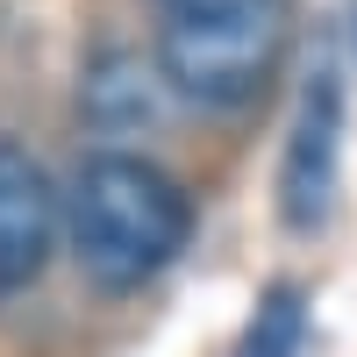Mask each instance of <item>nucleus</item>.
I'll use <instances>...</instances> for the list:
<instances>
[{
  "label": "nucleus",
  "mask_w": 357,
  "mask_h": 357,
  "mask_svg": "<svg viewBox=\"0 0 357 357\" xmlns=\"http://www.w3.org/2000/svg\"><path fill=\"white\" fill-rule=\"evenodd\" d=\"M151 114H158L151 72H143L136 57H107L93 72V122L100 129H136V122H151Z\"/></svg>",
  "instance_id": "obj_6"
},
{
  "label": "nucleus",
  "mask_w": 357,
  "mask_h": 357,
  "mask_svg": "<svg viewBox=\"0 0 357 357\" xmlns=\"http://www.w3.org/2000/svg\"><path fill=\"white\" fill-rule=\"evenodd\" d=\"M65 236L93 286L136 293L178 264V250L193 236V200L165 165L136 151H100L79 165L65 193Z\"/></svg>",
  "instance_id": "obj_1"
},
{
  "label": "nucleus",
  "mask_w": 357,
  "mask_h": 357,
  "mask_svg": "<svg viewBox=\"0 0 357 357\" xmlns=\"http://www.w3.org/2000/svg\"><path fill=\"white\" fill-rule=\"evenodd\" d=\"M286 57V0H158V72L193 107H250Z\"/></svg>",
  "instance_id": "obj_2"
},
{
  "label": "nucleus",
  "mask_w": 357,
  "mask_h": 357,
  "mask_svg": "<svg viewBox=\"0 0 357 357\" xmlns=\"http://www.w3.org/2000/svg\"><path fill=\"white\" fill-rule=\"evenodd\" d=\"M57 236H65V193L22 143H0V293L36 286L57 257Z\"/></svg>",
  "instance_id": "obj_3"
},
{
  "label": "nucleus",
  "mask_w": 357,
  "mask_h": 357,
  "mask_svg": "<svg viewBox=\"0 0 357 357\" xmlns=\"http://www.w3.org/2000/svg\"><path fill=\"white\" fill-rule=\"evenodd\" d=\"M229 357H307V301L301 286H272L250 314V329L236 336Z\"/></svg>",
  "instance_id": "obj_5"
},
{
  "label": "nucleus",
  "mask_w": 357,
  "mask_h": 357,
  "mask_svg": "<svg viewBox=\"0 0 357 357\" xmlns=\"http://www.w3.org/2000/svg\"><path fill=\"white\" fill-rule=\"evenodd\" d=\"M336 129H343V86H336V72H321L307 107H301V129H293L286 178H279L293 229H314L321 215H329V193H336Z\"/></svg>",
  "instance_id": "obj_4"
}]
</instances>
